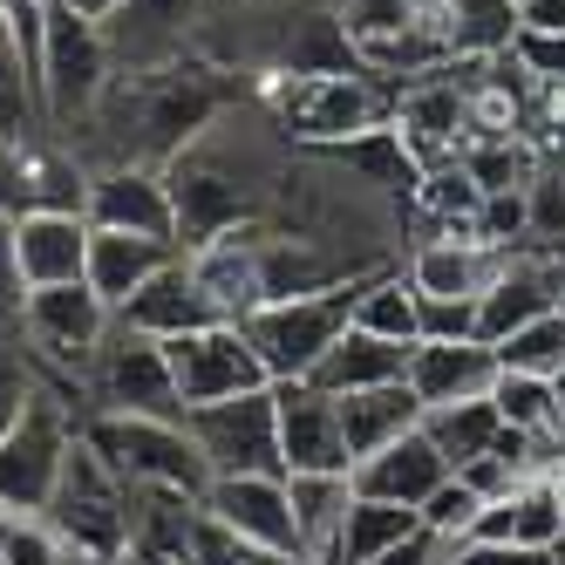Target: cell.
<instances>
[{
	"instance_id": "obj_11",
	"label": "cell",
	"mask_w": 565,
	"mask_h": 565,
	"mask_svg": "<svg viewBox=\"0 0 565 565\" xmlns=\"http://www.w3.org/2000/svg\"><path fill=\"white\" fill-rule=\"evenodd\" d=\"M83 198H89V164L68 143H49V137L0 143V218L83 212Z\"/></svg>"
},
{
	"instance_id": "obj_29",
	"label": "cell",
	"mask_w": 565,
	"mask_h": 565,
	"mask_svg": "<svg viewBox=\"0 0 565 565\" xmlns=\"http://www.w3.org/2000/svg\"><path fill=\"white\" fill-rule=\"evenodd\" d=\"M498 409H491V395H477V402H450V409H423V436L436 443V457L463 470L477 457H491V443H498Z\"/></svg>"
},
{
	"instance_id": "obj_34",
	"label": "cell",
	"mask_w": 565,
	"mask_h": 565,
	"mask_svg": "<svg viewBox=\"0 0 565 565\" xmlns=\"http://www.w3.org/2000/svg\"><path fill=\"white\" fill-rule=\"evenodd\" d=\"M524 218H532V246H565V164H539L524 184Z\"/></svg>"
},
{
	"instance_id": "obj_2",
	"label": "cell",
	"mask_w": 565,
	"mask_h": 565,
	"mask_svg": "<svg viewBox=\"0 0 565 565\" xmlns=\"http://www.w3.org/2000/svg\"><path fill=\"white\" fill-rule=\"evenodd\" d=\"M83 443L124 483L184 491L198 504H205V491H212V470H205V457H198L184 416H83Z\"/></svg>"
},
{
	"instance_id": "obj_8",
	"label": "cell",
	"mask_w": 565,
	"mask_h": 565,
	"mask_svg": "<svg viewBox=\"0 0 565 565\" xmlns=\"http://www.w3.org/2000/svg\"><path fill=\"white\" fill-rule=\"evenodd\" d=\"M83 416H184L164 341H150L116 320L96 369L83 375Z\"/></svg>"
},
{
	"instance_id": "obj_9",
	"label": "cell",
	"mask_w": 565,
	"mask_h": 565,
	"mask_svg": "<svg viewBox=\"0 0 565 565\" xmlns=\"http://www.w3.org/2000/svg\"><path fill=\"white\" fill-rule=\"evenodd\" d=\"M184 429H191V443H198V457H205L212 477H287V463H279L273 388L212 402V409H184Z\"/></svg>"
},
{
	"instance_id": "obj_7",
	"label": "cell",
	"mask_w": 565,
	"mask_h": 565,
	"mask_svg": "<svg viewBox=\"0 0 565 565\" xmlns=\"http://www.w3.org/2000/svg\"><path fill=\"white\" fill-rule=\"evenodd\" d=\"M116 83V62H109V42L103 28L68 14V8H49V34H42V124L55 137H75L96 116V103L109 96Z\"/></svg>"
},
{
	"instance_id": "obj_25",
	"label": "cell",
	"mask_w": 565,
	"mask_h": 565,
	"mask_svg": "<svg viewBox=\"0 0 565 565\" xmlns=\"http://www.w3.org/2000/svg\"><path fill=\"white\" fill-rule=\"evenodd\" d=\"M348 328L416 348V341H423V294L409 287V273H402V266H369V273H361V287H354V320H348Z\"/></svg>"
},
{
	"instance_id": "obj_18",
	"label": "cell",
	"mask_w": 565,
	"mask_h": 565,
	"mask_svg": "<svg viewBox=\"0 0 565 565\" xmlns=\"http://www.w3.org/2000/svg\"><path fill=\"white\" fill-rule=\"evenodd\" d=\"M416 388L423 409H450V402H477L491 395L498 382V354L483 341H416L409 354V375H402Z\"/></svg>"
},
{
	"instance_id": "obj_20",
	"label": "cell",
	"mask_w": 565,
	"mask_h": 565,
	"mask_svg": "<svg viewBox=\"0 0 565 565\" xmlns=\"http://www.w3.org/2000/svg\"><path fill=\"white\" fill-rule=\"evenodd\" d=\"M443 477H450V463L436 457V443H429L423 429H409L402 443H388V450L361 457V463L348 470L354 498H382V504H409V511H423V498L436 491Z\"/></svg>"
},
{
	"instance_id": "obj_3",
	"label": "cell",
	"mask_w": 565,
	"mask_h": 565,
	"mask_svg": "<svg viewBox=\"0 0 565 565\" xmlns=\"http://www.w3.org/2000/svg\"><path fill=\"white\" fill-rule=\"evenodd\" d=\"M42 518H49V532L68 545L75 565H116L124 545H130V491L83 436H75V450L62 463V483H55V498H49Z\"/></svg>"
},
{
	"instance_id": "obj_10",
	"label": "cell",
	"mask_w": 565,
	"mask_h": 565,
	"mask_svg": "<svg viewBox=\"0 0 565 565\" xmlns=\"http://www.w3.org/2000/svg\"><path fill=\"white\" fill-rule=\"evenodd\" d=\"M164 361H171V382H178L184 409H212V402L273 388L253 341H246V328H232V320H212V328H198V334L164 341Z\"/></svg>"
},
{
	"instance_id": "obj_12",
	"label": "cell",
	"mask_w": 565,
	"mask_h": 565,
	"mask_svg": "<svg viewBox=\"0 0 565 565\" xmlns=\"http://www.w3.org/2000/svg\"><path fill=\"white\" fill-rule=\"evenodd\" d=\"M279 409V463L287 477H348V436H341V402L313 382H273Z\"/></svg>"
},
{
	"instance_id": "obj_23",
	"label": "cell",
	"mask_w": 565,
	"mask_h": 565,
	"mask_svg": "<svg viewBox=\"0 0 565 565\" xmlns=\"http://www.w3.org/2000/svg\"><path fill=\"white\" fill-rule=\"evenodd\" d=\"M341 402V436H348V457H375L388 443H402L409 429H423V402L409 382H388V388H361V395H334Z\"/></svg>"
},
{
	"instance_id": "obj_14",
	"label": "cell",
	"mask_w": 565,
	"mask_h": 565,
	"mask_svg": "<svg viewBox=\"0 0 565 565\" xmlns=\"http://www.w3.org/2000/svg\"><path fill=\"white\" fill-rule=\"evenodd\" d=\"M83 218L96 232H137V238H164V246H178L171 184H164V171H143V164H96Z\"/></svg>"
},
{
	"instance_id": "obj_28",
	"label": "cell",
	"mask_w": 565,
	"mask_h": 565,
	"mask_svg": "<svg viewBox=\"0 0 565 565\" xmlns=\"http://www.w3.org/2000/svg\"><path fill=\"white\" fill-rule=\"evenodd\" d=\"M491 409H498L504 429H518V436H532V443H545V450L565 457L558 388H552V382H539V375H504V369H498V382H491Z\"/></svg>"
},
{
	"instance_id": "obj_24",
	"label": "cell",
	"mask_w": 565,
	"mask_h": 565,
	"mask_svg": "<svg viewBox=\"0 0 565 565\" xmlns=\"http://www.w3.org/2000/svg\"><path fill=\"white\" fill-rule=\"evenodd\" d=\"M409 354L416 348H402V341H382V334H361V328H348L334 348H328V361L307 375L313 388H328V395H361V388H388V382H402L409 375Z\"/></svg>"
},
{
	"instance_id": "obj_13",
	"label": "cell",
	"mask_w": 565,
	"mask_h": 565,
	"mask_svg": "<svg viewBox=\"0 0 565 565\" xmlns=\"http://www.w3.org/2000/svg\"><path fill=\"white\" fill-rule=\"evenodd\" d=\"M198 21H205V0H124L116 21L103 28L116 75H150V68L184 62Z\"/></svg>"
},
{
	"instance_id": "obj_5",
	"label": "cell",
	"mask_w": 565,
	"mask_h": 565,
	"mask_svg": "<svg viewBox=\"0 0 565 565\" xmlns=\"http://www.w3.org/2000/svg\"><path fill=\"white\" fill-rule=\"evenodd\" d=\"M75 436H83V409L42 382L34 402L21 409V423L0 436V518H42L49 511Z\"/></svg>"
},
{
	"instance_id": "obj_15",
	"label": "cell",
	"mask_w": 565,
	"mask_h": 565,
	"mask_svg": "<svg viewBox=\"0 0 565 565\" xmlns=\"http://www.w3.org/2000/svg\"><path fill=\"white\" fill-rule=\"evenodd\" d=\"M511 246H491L477 232H429L423 246H409V287L423 300H483L504 279Z\"/></svg>"
},
{
	"instance_id": "obj_37",
	"label": "cell",
	"mask_w": 565,
	"mask_h": 565,
	"mask_svg": "<svg viewBox=\"0 0 565 565\" xmlns=\"http://www.w3.org/2000/svg\"><path fill=\"white\" fill-rule=\"evenodd\" d=\"M511 62L524 68V83H565V34H545V28H518V42H511Z\"/></svg>"
},
{
	"instance_id": "obj_4",
	"label": "cell",
	"mask_w": 565,
	"mask_h": 565,
	"mask_svg": "<svg viewBox=\"0 0 565 565\" xmlns=\"http://www.w3.org/2000/svg\"><path fill=\"white\" fill-rule=\"evenodd\" d=\"M109 328H116V313L89 279H75V287H34L28 313H21V341L55 395H68V388L83 395V375L96 369Z\"/></svg>"
},
{
	"instance_id": "obj_31",
	"label": "cell",
	"mask_w": 565,
	"mask_h": 565,
	"mask_svg": "<svg viewBox=\"0 0 565 565\" xmlns=\"http://www.w3.org/2000/svg\"><path fill=\"white\" fill-rule=\"evenodd\" d=\"M491 354H498L504 375L558 382V375H565V307H552V313H539V320H524V328H518L511 341H498Z\"/></svg>"
},
{
	"instance_id": "obj_45",
	"label": "cell",
	"mask_w": 565,
	"mask_h": 565,
	"mask_svg": "<svg viewBox=\"0 0 565 565\" xmlns=\"http://www.w3.org/2000/svg\"><path fill=\"white\" fill-rule=\"evenodd\" d=\"M552 388H558V429H565V375H558V382H552Z\"/></svg>"
},
{
	"instance_id": "obj_32",
	"label": "cell",
	"mask_w": 565,
	"mask_h": 565,
	"mask_svg": "<svg viewBox=\"0 0 565 565\" xmlns=\"http://www.w3.org/2000/svg\"><path fill=\"white\" fill-rule=\"evenodd\" d=\"M511 539L518 545H539V552H558L565 545V511H558L552 477L518 483V498H511Z\"/></svg>"
},
{
	"instance_id": "obj_35",
	"label": "cell",
	"mask_w": 565,
	"mask_h": 565,
	"mask_svg": "<svg viewBox=\"0 0 565 565\" xmlns=\"http://www.w3.org/2000/svg\"><path fill=\"white\" fill-rule=\"evenodd\" d=\"M34 388H42V369H34L28 341L21 334H0V436L21 423V409L34 402Z\"/></svg>"
},
{
	"instance_id": "obj_43",
	"label": "cell",
	"mask_w": 565,
	"mask_h": 565,
	"mask_svg": "<svg viewBox=\"0 0 565 565\" xmlns=\"http://www.w3.org/2000/svg\"><path fill=\"white\" fill-rule=\"evenodd\" d=\"M55 8H68V14H83V21L109 28V21H116V8H124V0H55Z\"/></svg>"
},
{
	"instance_id": "obj_1",
	"label": "cell",
	"mask_w": 565,
	"mask_h": 565,
	"mask_svg": "<svg viewBox=\"0 0 565 565\" xmlns=\"http://www.w3.org/2000/svg\"><path fill=\"white\" fill-rule=\"evenodd\" d=\"M273 130L307 150H341L369 130L395 124V89L361 68H300V75H266L259 83Z\"/></svg>"
},
{
	"instance_id": "obj_21",
	"label": "cell",
	"mask_w": 565,
	"mask_h": 565,
	"mask_svg": "<svg viewBox=\"0 0 565 565\" xmlns=\"http://www.w3.org/2000/svg\"><path fill=\"white\" fill-rule=\"evenodd\" d=\"M116 320L124 328H137V334H150V341H178V334H198V328H212V300L198 294V279H191V266H184V253L150 279L143 294H130L124 307H116Z\"/></svg>"
},
{
	"instance_id": "obj_46",
	"label": "cell",
	"mask_w": 565,
	"mask_h": 565,
	"mask_svg": "<svg viewBox=\"0 0 565 565\" xmlns=\"http://www.w3.org/2000/svg\"><path fill=\"white\" fill-rule=\"evenodd\" d=\"M0 539H8V518H0Z\"/></svg>"
},
{
	"instance_id": "obj_17",
	"label": "cell",
	"mask_w": 565,
	"mask_h": 565,
	"mask_svg": "<svg viewBox=\"0 0 565 565\" xmlns=\"http://www.w3.org/2000/svg\"><path fill=\"white\" fill-rule=\"evenodd\" d=\"M184 266L198 279V294L212 300V313L232 320V328L266 307V287H259V218L225 232V238H212V246H191Z\"/></svg>"
},
{
	"instance_id": "obj_40",
	"label": "cell",
	"mask_w": 565,
	"mask_h": 565,
	"mask_svg": "<svg viewBox=\"0 0 565 565\" xmlns=\"http://www.w3.org/2000/svg\"><path fill=\"white\" fill-rule=\"evenodd\" d=\"M443 565H558V552H539V545H450Z\"/></svg>"
},
{
	"instance_id": "obj_44",
	"label": "cell",
	"mask_w": 565,
	"mask_h": 565,
	"mask_svg": "<svg viewBox=\"0 0 565 565\" xmlns=\"http://www.w3.org/2000/svg\"><path fill=\"white\" fill-rule=\"evenodd\" d=\"M238 565H313L307 552H266V545H238Z\"/></svg>"
},
{
	"instance_id": "obj_22",
	"label": "cell",
	"mask_w": 565,
	"mask_h": 565,
	"mask_svg": "<svg viewBox=\"0 0 565 565\" xmlns=\"http://www.w3.org/2000/svg\"><path fill=\"white\" fill-rule=\"evenodd\" d=\"M178 259V246H164V238H137V232H96L89 225V266L83 279L109 300V313L124 307L130 294H143L157 273H164Z\"/></svg>"
},
{
	"instance_id": "obj_6",
	"label": "cell",
	"mask_w": 565,
	"mask_h": 565,
	"mask_svg": "<svg viewBox=\"0 0 565 565\" xmlns=\"http://www.w3.org/2000/svg\"><path fill=\"white\" fill-rule=\"evenodd\" d=\"M354 287H361V273L341 279V287H328V294L273 300L253 320H238L246 341H253V354H259V369H266V382H307L320 361H328V348L348 334V320H354Z\"/></svg>"
},
{
	"instance_id": "obj_39",
	"label": "cell",
	"mask_w": 565,
	"mask_h": 565,
	"mask_svg": "<svg viewBox=\"0 0 565 565\" xmlns=\"http://www.w3.org/2000/svg\"><path fill=\"white\" fill-rule=\"evenodd\" d=\"M423 341H477V300H423Z\"/></svg>"
},
{
	"instance_id": "obj_36",
	"label": "cell",
	"mask_w": 565,
	"mask_h": 565,
	"mask_svg": "<svg viewBox=\"0 0 565 565\" xmlns=\"http://www.w3.org/2000/svg\"><path fill=\"white\" fill-rule=\"evenodd\" d=\"M0 565H75V558H68V545L49 532V518H8Z\"/></svg>"
},
{
	"instance_id": "obj_33",
	"label": "cell",
	"mask_w": 565,
	"mask_h": 565,
	"mask_svg": "<svg viewBox=\"0 0 565 565\" xmlns=\"http://www.w3.org/2000/svg\"><path fill=\"white\" fill-rule=\"evenodd\" d=\"M477 518H483V498L470 491L463 477H443L436 491L423 498V532H429V539H443V545H470Z\"/></svg>"
},
{
	"instance_id": "obj_41",
	"label": "cell",
	"mask_w": 565,
	"mask_h": 565,
	"mask_svg": "<svg viewBox=\"0 0 565 565\" xmlns=\"http://www.w3.org/2000/svg\"><path fill=\"white\" fill-rule=\"evenodd\" d=\"M443 558H450V545L429 539V532H416L409 545H395V552H388V558H375V565H443Z\"/></svg>"
},
{
	"instance_id": "obj_16",
	"label": "cell",
	"mask_w": 565,
	"mask_h": 565,
	"mask_svg": "<svg viewBox=\"0 0 565 565\" xmlns=\"http://www.w3.org/2000/svg\"><path fill=\"white\" fill-rule=\"evenodd\" d=\"M205 518L225 524L238 545L300 552V524H294V491H287V477H212Z\"/></svg>"
},
{
	"instance_id": "obj_42",
	"label": "cell",
	"mask_w": 565,
	"mask_h": 565,
	"mask_svg": "<svg viewBox=\"0 0 565 565\" xmlns=\"http://www.w3.org/2000/svg\"><path fill=\"white\" fill-rule=\"evenodd\" d=\"M524 28H545V34H565V0H532V8H524Z\"/></svg>"
},
{
	"instance_id": "obj_30",
	"label": "cell",
	"mask_w": 565,
	"mask_h": 565,
	"mask_svg": "<svg viewBox=\"0 0 565 565\" xmlns=\"http://www.w3.org/2000/svg\"><path fill=\"white\" fill-rule=\"evenodd\" d=\"M450 8V49L457 55H504L518 42V0H443Z\"/></svg>"
},
{
	"instance_id": "obj_19",
	"label": "cell",
	"mask_w": 565,
	"mask_h": 565,
	"mask_svg": "<svg viewBox=\"0 0 565 565\" xmlns=\"http://www.w3.org/2000/svg\"><path fill=\"white\" fill-rule=\"evenodd\" d=\"M14 253H21V279L34 287H75L89 266V218L83 212H28L14 218Z\"/></svg>"
},
{
	"instance_id": "obj_26",
	"label": "cell",
	"mask_w": 565,
	"mask_h": 565,
	"mask_svg": "<svg viewBox=\"0 0 565 565\" xmlns=\"http://www.w3.org/2000/svg\"><path fill=\"white\" fill-rule=\"evenodd\" d=\"M416 532H423V511L382 504V498H354L348 518H341V539H334V558H328V565H375V558H388L395 545H409Z\"/></svg>"
},
{
	"instance_id": "obj_38",
	"label": "cell",
	"mask_w": 565,
	"mask_h": 565,
	"mask_svg": "<svg viewBox=\"0 0 565 565\" xmlns=\"http://www.w3.org/2000/svg\"><path fill=\"white\" fill-rule=\"evenodd\" d=\"M21 313H28V279L14 253V218H0V334H21Z\"/></svg>"
},
{
	"instance_id": "obj_27",
	"label": "cell",
	"mask_w": 565,
	"mask_h": 565,
	"mask_svg": "<svg viewBox=\"0 0 565 565\" xmlns=\"http://www.w3.org/2000/svg\"><path fill=\"white\" fill-rule=\"evenodd\" d=\"M294 491V524H300V552L313 565L334 558V539H341V518L354 504V483L348 477H287Z\"/></svg>"
}]
</instances>
